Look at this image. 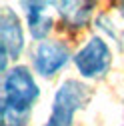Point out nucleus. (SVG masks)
Wrapping results in <instances>:
<instances>
[{"mask_svg":"<svg viewBox=\"0 0 124 126\" xmlns=\"http://www.w3.org/2000/svg\"><path fill=\"white\" fill-rule=\"evenodd\" d=\"M40 88L28 66L16 64L2 76L0 126H28Z\"/></svg>","mask_w":124,"mask_h":126,"instance_id":"f257e3e1","label":"nucleus"},{"mask_svg":"<svg viewBox=\"0 0 124 126\" xmlns=\"http://www.w3.org/2000/svg\"><path fill=\"white\" fill-rule=\"evenodd\" d=\"M90 100H92V90L86 82L78 80V78H66L54 92L48 118L74 126V114L78 110H84Z\"/></svg>","mask_w":124,"mask_h":126,"instance_id":"f03ea898","label":"nucleus"},{"mask_svg":"<svg viewBox=\"0 0 124 126\" xmlns=\"http://www.w3.org/2000/svg\"><path fill=\"white\" fill-rule=\"evenodd\" d=\"M72 62L78 74L86 80L104 78L112 68V50L102 36H92L72 56Z\"/></svg>","mask_w":124,"mask_h":126,"instance_id":"7ed1b4c3","label":"nucleus"},{"mask_svg":"<svg viewBox=\"0 0 124 126\" xmlns=\"http://www.w3.org/2000/svg\"><path fill=\"white\" fill-rule=\"evenodd\" d=\"M32 68L42 78H52L72 60L70 48L62 40H44L34 46L32 54Z\"/></svg>","mask_w":124,"mask_h":126,"instance_id":"20e7f679","label":"nucleus"},{"mask_svg":"<svg viewBox=\"0 0 124 126\" xmlns=\"http://www.w3.org/2000/svg\"><path fill=\"white\" fill-rule=\"evenodd\" d=\"M24 46V28L18 14L4 6L0 12V48L10 56V60H18Z\"/></svg>","mask_w":124,"mask_h":126,"instance_id":"39448f33","label":"nucleus"},{"mask_svg":"<svg viewBox=\"0 0 124 126\" xmlns=\"http://www.w3.org/2000/svg\"><path fill=\"white\" fill-rule=\"evenodd\" d=\"M48 6H50L48 2H20V8H24V14H26L28 32L38 42L48 40V34H50L52 26H54L52 16L46 14V8Z\"/></svg>","mask_w":124,"mask_h":126,"instance_id":"423d86ee","label":"nucleus"},{"mask_svg":"<svg viewBox=\"0 0 124 126\" xmlns=\"http://www.w3.org/2000/svg\"><path fill=\"white\" fill-rule=\"evenodd\" d=\"M56 8H58V14L62 22L66 24V28H72V30H82L86 28V24L90 22L92 14H94V8L96 4L94 2H52Z\"/></svg>","mask_w":124,"mask_h":126,"instance_id":"0eeeda50","label":"nucleus"},{"mask_svg":"<svg viewBox=\"0 0 124 126\" xmlns=\"http://www.w3.org/2000/svg\"><path fill=\"white\" fill-rule=\"evenodd\" d=\"M42 126H66V124H60V122H54V120H50V118H46V122H44Z\"/></svg>","mask_w":124,"mask_h":126,"instance_id":"6e6552de","label":"nucleus"},{"mask_svg":"<svg viewBox=\"0 0 124 126\" xmlns=\"http://www.w3.org/2000/svg\"><path fill=\"white\" fill-rule=\"evenodd\" d=\"M118 8H120V10H118V12H120V16L124 18V2H122V4H118Z\"/></svg>","mask_w":124,"mask_h":126,"instance_id":"1a4fd4ad","label":"nucleus"}]
</instances>
